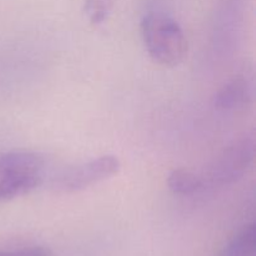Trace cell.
I'll return each instance as SVG.
<instances>
[{
  "mask_svg": "<svg viewBox=\"0 0 256 256\" xmlns=\"http://www.w3.org/2000/svg\"><path fill=\"white\" fill-rule=\"evenodd\" d=\"M169 189L174 194L182 195V196H190L199 192L202 188V182L199 176L192 172L185 169H178L170 174Z\"/></svg>",
  "mask_w": 256,
  "mask_h": 256,
  "instance_id": "cell-6",
  "label": "cell"
},
{
  "mask_svg": "<svg viewBox=\"0 0 256 256\" xmlns=\"http://www.w3.org/2000/svg\"><path fill=\"white\" fill-rule=\"evenodd\" d=\"M252 98V86L244 78L228 82L215 98V106L219 110L232 112L246 106Z\"/></svg>",
  "mask_w": 256,
  "mask_h": 256,
  "instance_id": "cell-5",
  "label": "cell"
},
{
  "mask_svg": "<svg viewBox=\"0 0 256 256\" xmlns=\"http://www.w3.org/2000/svg\"><path fill=\"white\" fill-rule=\"evenodd\" d=\"M115 0H85V14L92 25H100L109 18Z\"/></svg>",
  "mask_w": 256,
  "mask_h": 256,
  "instance_id": "cell-8",
  "label": "cell"
},
{
  "mask_svg": "<svg viewBox=\"0 0 256 256\" xmlns=\"http://www.w3.org/2000/svg\"><path fill=\"white\" fill-rule=\"evenodd\" d=\"M222 256H256V230L254 225L245 228L225 248Z\"/></svg>",
  "mask_w": 256,
  "mask_h": 256,
  "instance_id": "cell-7",
  "label": "cell"
},
{
  "mask_svg": "<svg viewBox=\"0 0 256 256\" xmlns=\"http://www.w3.org/2000/svg\"><path fill=\"white\" fill-rule=\"evenodd\" d=\"M142 32L150 56L158 64L174 68L186 58V38L172 18L162 12H152L142 20Z\"/></svg>",
  "mask_w": 256,
  "mask_h": 256,
  "instance_id": "cell-1",
  "label": "cell"
},
{
  "mask_svg": "<svg viewBox=\"0 0 256 256\" xmlns=\"http://www.w3.org/2000/svg\"><path fill=\"white\" fill-rule=\"evenodd\" d=\"M255 159V140L245 136L232 142L218 156L208 172V182L212 186L232 185L242 179Z\"/></svg>",
  "mask_w": 256,
  "mask_h": 256,
  "instance_id": "cell-3",
  "label": "cell"
},
{
  "mask_svg": "<svg viewBox=\"0 0 256 256\" xmlns=\"http://www.w3.org/2000/svg\"><path fill=\"white\" fill-rule=\"evenodd\" d=\"M0 256H52L50 252L45 248H25L10 252H0Z\"/></svg>",
  "mask_w": 256,
  "mask_h": 256,
  "instance_id": "cell-9",
  "label": "cell"
},
{
  "mask_svg": "<svg viewBox=\"0 0 256 256\" xmlns=\"http://www.w3.org/2000/svg\"><path fill=\"white\" fill-rule=\"evenodd\" d=\"M45 160L35 152L0 154V202L32 192L42 182Z\"/></svg>",
  "mask_w": 256,
  "mask_h": 256,
  "instance_id": "cell-2",
  "label": "cell"
},
{
  "mask_svg": "<svg viewBox=\"0 0 256 256\" xmlns=\"http://www.w3.org/2000/svg\"><path fill=\"white\" fill-rule=\"evenodd\" d=\"M119 159L114 155H105L85 164L68 169L58 178L55 186L65 192H75L110 179L120 172Z\"/></svg>",
  "mask_w": 256,
  "mask_h": 256,
  "instance_id": "cell-4",
  "label": "cell"
}]
</instances>
